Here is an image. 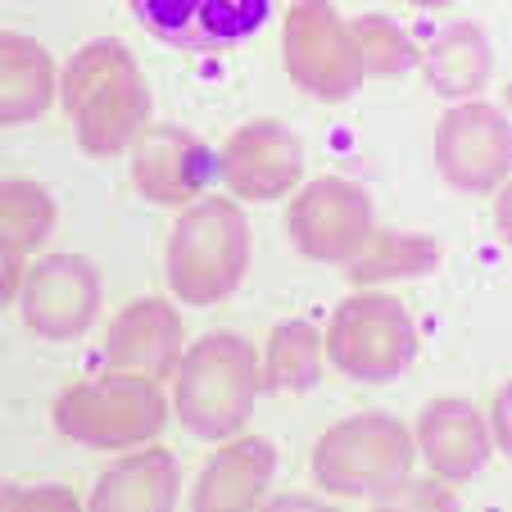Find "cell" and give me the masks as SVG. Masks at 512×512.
Here are the masks:
<instances>
[{
    "instance_id": "obj_8",
    "label": "cell",
    "mask_w": 512,
    "mask_h": 512,
    "mask_svg": "<svg viewBox=\"0 0 512 512\" xmlns=\"http://www.w3.org/2000/svg\"><path fill=\"white\" fill-rule=\"evenodd\" d=\"M286 232L304 259L345 268L377 232V209H372V195L349 177H318L290 200Z\"/></svg>"
},
{
    "instance_id": "obj_19",
    "label": "cell",
    "mask_w": 512,
    "mask_h": 512,
    "mask_svg": "<svg viewBox=\"0 0 512 512\" xmlns=\"http://www.w3.org/2000/svg\"><path fill=\"white\" fill-rule=\"evenodd\" d=\"M422 73L431 82V91H440L445 100H476L490 82L494 50L485 28L476 23H454V28L435 32V41L422 50Z\"/></svg>"
},
{
    "instance_id": "obj_24",
    "label": "cell",
    "mask_w": 512,
    "mask_h": 512,
    "mask_svg": "<svg viewBox=\"0 0 512 512\" xmlns=\"http://www.w3.org/2000/svg\"><path fill=\"white\" fill-rule=\"evenodd\" d=\"M377 503H386V508H454L458 499L440 476H431V481H413V476H404V481L390 485Z\"/></svg>"
},
{
    "instance_id": "obj_29",
    "label": "cell",
    "mask_w": 512,
    "mask_h": 512,
    "mask_svg": "<svg viewBox=\"0 0 512 512\" xmlns=\"http://www.w3.org/2000/svg\"><path fill=\"white\" fill-rule=\"evenodd\" d=\"M408 5H417V10H440V5H449V0H408Z\"/></svg>"
},
{
    "instance_id": "obj_13",
    "label": "cell",
    "mask_w": 512,
    "mask_h": 512,
    "mask_svg": "<svg viewBox=\"0 0 512 512\" xmlns=\"http://www.w3.org/2000/svg\"><path fill=\"white\" fill-rule=\"evenodd\" d=\"M209 173V145L186 127H145L132 141V182L145 200L186 209L204 191Z\"/></svg>"
},
{
    "instance_id": "obj_11",
    "label": "cell",
    "mask_w": 512,
    "mask_h": 512,
    "mask_svg": "<svg viewBox=\"0 0 512 512\" xmlns=\"http://www.w3.org/2000/svg\"><path fill=\"white\" fill-rule=\"evenodd\" d=\"M23 322L41 340H73L100 313V277L78 254H46L19 286Z\"/></svg>"
},
{
    "instance_id": "obj_6",
    "label": "cell",
    "mask_w": 512,
    "mask_h": 512,
    "mask_svg": "<svg viewBox=\"0 0 512 512\" xmlns=\"http://www.w3.org/2000/svg\"><path fill=\"white\" fill-rule=\"evenodd\" d=\"M322 354L349 381H368V386L395 381L417 358L413 313L395 295H372V290L349 295L331 313V327L322 331Z\"/></svg>"
},
{
    "instance_id": "obj_27",
    "label": "cell",
    "mask_w": 512,
    "mask_h": 512,
    "mask_svg": "<svg viewBox=\"0 0 512 512\" xmlns=\"http://www.w3.org/2000/svg\"><path fill=\"white\" fill-rule=\"evenodd\" d=\"M490 445L503 449V454L512 449V440H508V390H499V399H494V435H490Z\"/></svg>"
},
{
    "instance_id": "obj_14",
    "label": "cell",
    "mask_w": 512,
    "mask_h": 512,
    "mask_svg": "<svg viewBox=\"0 0 512 512\" xmlns=\"http://www.w3.org/2000/svg\"><path fill=\"white\" fill-rule=\"evenodd\" d=\"M182 358V318L168 300L145 295L132 300L105 331V368L109 372H136V377L164 381L173 377Z\"/></svg>"
},
{
    "instance_id": "obj_9",
    "label": "cell",
    "mask_w": 512,
    "mask_h": 512,
    "mask_svg": "<svg viewBox=\"0 0 512 512\" xmlns=\"http://www.w3.org/2000/svg\"><path fill=\"white\" fill-rule=\"evenodd\" d=\"M435 168L454 191L490 195L512 168L508 114L490 100H463L435 127Z\"/></svg>"
},
{
    "instance_id": "obj_25",
    "label": "cell",
    "mask_w": 512,
    "mask_h": 512,
    "mask_svg": "<svg viewBox=\"0 0 512 512\" xmlns=\"http://www.w3.org/2000/svg\"><path fill=\"white\" fill-rule=\"evenodd\" d=\"M19 286H23V250L0 236V309L19 295Z\"/></svg>"
},
{
    "instance_id": "obj_20",
    "label": "cell",
    "mask_w": 512,
    "mask_h": 512,
    "mask_svg": "<svg viewBox=\"0 0 512 512\" xmlns=\"http://www.w3.org/2000/svg\"><path fill=\"white\" fill-rule=\"evenodd\" d=\"M322 377V331L309 318H290L268 336L259 386L272 395H304Z\"/></svg>"
},
{
    "instance_id": "obj_2",
    "label": "cell",
    "mask_w": 512,
    "mask_h": 512,
    "mask_svg": "<svg viewBox=\"0 0 512 512\" xmlns=\"http://www.w3.org/2000/svg\"><path fill=\"white\" fill-rule=\"evenodd\" d=\"M259 399V349L236 331H209L173 368V404L195 440H232Z\"/></svg>"
},
{
    "instance_id": "obj_4",
    "label": "cell",
    "mask_w": 512,
    "mask_h": 512,
    "mask_svg": "<svg viewBox=\"0 0 512 512\" xmlns=\"http://www.w3.org/2000/svg\"><path fill=\"white\" fill-rule=\"evenodd\" d=\"M413 431L390 413H354L313 445V481L340 499H381L413 472Z\"/></svg>"
},
{
    "instance_id": "obj_3",
    "label": "cell",
    "mask_w": 512,
    "mask_h": 512,
    "mask_svg": "<svg viewBox=\"0 0 512 512\" xmlns=\"http://www.w3.org/2000/svg\"><path fill=\"white\" fill-rule=\"evenodd\" d=\"M250 268V223L223 195L191 200L168 236V286L177 300L209 309L241 286Z\"/></svg>"
},
{
    "instance_id": "obj_1",
    "label": "cell",
    "mask_w": 512,
    "mask_h": 512,
    "mask_svg": "<svg viewBox=\"0 0 512 512\" xmlns=\"http://www.w3.org/2000/svg\"><path fill=\"white\" fill-rule=\"evenodd\" d=\"M59 100L78 132L82 150L109 159L132 150V141L150 127V87L123 41H91L59 73Z\"/></svg>"
},
{
    "instance_id": "obj_28",
    "label": "cell",
    "mask_w": 512,
    "mask_h": 512,
    "mask_svg": "<svg viewBox=\"0 0 512 512\" xmlns=\"http://www.w3.org/2000/svg\"><path fill=\"white\" fill-rule=\"evenodd\" d=\"M318 499H309V494H281V499H272V508H313Z\"/></svg>"
},
{
    "instance_id": "obj_22",
    "label": "cell",
    "mask_w": 512,
    "mask_h": 512,
    "mask_svg": "<svg viewBox=\"0 0 512 512\" xmlns=\"http://www.w3.org/2000/svg\"><path fill=\"white\" fill-rule=\"evenodd\" d=\"M55 232V200L32 177H0V236L14 241L23 254L41 250Z\"/></svg>"
},
{
    "instance_id": "obj_26",
    "label": "cell",
    "mask_w": 512,
    "mask_h": 512,
    "mask_svg": "<svg viewBox=\"0 0 512 512\" xmlns=\"http://www.w3.org/2000/svg\"><path fill=\"white\" fill-rule=\"evenodd\" d=\"M78 494L73 490H14L0 494V508H73Z\"/></svg>"
},
{
    "instance_id": "obj_16",
    "label": "cell",
    "mask_w": 512,
    "mask_h": 512,
    "mask_svg": "<svg viewBox=\"0 0 512 512\" xmlns=\"http://www.w3.org/2000/svg\"><path fill=\"white\" fill-rule=\"evenodd\" d=\"M277 472V449L263 435H241L232 445H223L218 454L204 463L200 481H195L191 508L195 512H245L259 508L263 490L272 485Z\"/></svg>"
},
{
    "instance_id": "obj_10",
    "label": "cell",
    "mask_w": 512,
    "mask_h": 512,
    "mask_svg": "<svg viewBox=\"0 0 512 512\" xmlns=\"http://www.w3.org/2000/svg\"><path fill=\"white\" fill-rule=\"evenodd\" d=\"M277 0H132V14L155 41L191 55H218L250 41Z\"/></svg>"
},
{
    "instance_id": "obj_15",
    "label": "cell",
    "mask_w": 512,
    "mask_h": 512,
    "mask_svg": "<svg viewBox=\"0 0 512 512\" xmlns=\"http://www.w3.org/2000/svg\"><path fill=\"white\" fill-rule=\"evenodd\" d=\"M413 445L422 449L431 476H440L445 485H463L490 463V431H485V417L476 413L472 399L463 395H445L431 399L417 417V435Z\"/></svg>"
},
{
    "instance_id": "obj_12",
    "label": "cell",
    "mask_w": 512,
    "mask_h": 512,
    "mask_svg": "<svg viewBox=\"0 0 512 512\" xmlns=\"http://www.w3.org/2000/svg\"><path fill=\"white\" fill-rule=\"evenodd\" d=\"M218 168L236 200H281L304 177V141L272 118L245 123L227 136Z\"/></svg>"
},
{
    "instance_id": "obj_23",
    "label": "cell",
    "mask_w": 512,
    "mask_h": 512,
    "mask_svg": "<svg viewBox=\"0 0 512 512\" xmlns=\"http://www.w3.org/2000/svg\"><path fill=\"white\" fill-rule=\"evenodd\" d=\"M349 32H354V41H358L363 78H399V73L417 68V59H422L413 37H408L395 19H386V14H358V19L349 23Z\"/></svg>"
},
{
    "instance_id": "obj_17",
    "label": "cell",
    "mask_w": 512,
    "mask_h": 512,
    "mask_svg": "<svg viewBox=\"0 0 512 512\" xmlns=\"http://www.w3.org/2000/svg\"><path fill=\"white\" fill-rule=\"evenodd\" d=\"M59 91L55 59L28 32H0V127H23L50 109Z\"/></svg>"
},
{
    "instance_id": "obj_7",
    "label": "cell",
    "mask_w": 512,
    "mask_h": 512,
    "mask_svg": "<svg viewBox=\"0 0 512 512\" xmlns=\"http://www.w3.org/2000/svg\"><path fill=\"white\" fill-rule=\"evenodd\" d=\"M281 59H286L290 82L327 105L349 100L368 82L354 32L331 0H295L290 5L286 23H281Z\"/></svg>"
},
{
    "instance_id": "obj_5",
    "label": "cell",
    "mask_w": 512,
    "mask_h": 512,
    "mask_svg": "<svg viewBox=\"0 0 512 512\" xmlns=\"http://www.w3.org/2000/svg\"><path fill=\"white\" fill-rule=\"evenodd\" d=\"M164 417L159 381L136 372H105L55 399V431L87 449H136L164 431Z\"/></svg>"
},
{
    "instance_id": "obj_21",
    "label": "cell",
    "mask_w": 512,
    "mask_h": 512,
    "mask_svg": "<svg viewBox=\"0 0 512 512\" xmlns=\"http://www.w3.org/2000/svg\"><path fill=\"white\" fill-rule=\"evenodd\" d=\"M440 263V241L417 232H372L368 245L345 263L354 286H377L395 277H422Z\"/></svg>"
},
{
    "instance_id": "obj_18",
    "label": "cell",
    "mask_w": 512,
    "mask_h": 512,
    "mask_svg": "<svg viewBox=\"0 0 512 512\" xmlns=\"http://www.w3.org/2000/svg\"><path fill=\"white\" fill-rule=\"evenodd\" d=\"M177 463L168 449H136L109 472H100L96 490H91V508L96 512H168L177 503Z\"/></svg>"
}]
</instances>
